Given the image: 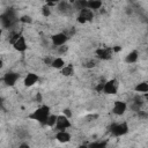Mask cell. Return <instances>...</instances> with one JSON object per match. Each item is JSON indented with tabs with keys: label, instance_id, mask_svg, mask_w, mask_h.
<instances>
[{
	"label": "cell",
	"instance_id": "cell-1",
	"mask_svg": "<svg viewBox=\"0 0 148 148\" xmlns=\"http://www.w3.org/2000/svg\"><path fill=\"white\" fill-rule=\"evenodd\" d=\"M50 114H51L50 106L49 105H40L32 113H30L28 116V118H30L32 120H36L42 125H46V121H47V118H49Z\"/></svg>",
	"mask_w": 148,
	"mask_h": 148
},
{
	"label": "cell",
	"instance_id": "cell-2",
	"mask_svg": "<svg viewBox=\"0 0 148 148\" xmlns=\"http://www.w3.org/2000/svg\"><path fill=\"white\" fill-rule=\"evenodd\" d=\"M110 132L113 136H121L125 135L128 132V125L127 123L123 121V123H118V124H113L110 127Z\"/></svg>",
	"mask_w": 148,
	"mask_h": 148
},
{
	"label": "cell",
	"instance_id": "cell-3",
	"mask_svg": "<svg viewBox=\"0 0 148 148\" xmlns=\"http://www.w3.org/2000/svg\"><path fill=\"white\" fill-rule=\"evenodd\" d=\"M118 88H119V81L117 79H111L104 83L103 92L106 95H114L118 92Z\"/></svg>",
	"mask_w": 148,
	"mask_h": 148
},
{
	"label": "cell",
	"instance_id": "cell-4",
	"mask_svg": "<svg viewBox=\"0 0 148 148\" xmlns=\"http://www.w3.org/2000/svg\"><path fill=\"white\" fill-rule=\"evenodd\" d=\"M71 125L72 124H71L68 117H66L64 113L62 114H58V119H57V123L54 125L57 131H66L68 127H71Z\"/></svg>",
	"mask_w": 148,
	"mask_h": 148
},
{
	"label": "cell",
	"instance_id": "cell-5",
	"mask_svg": "<svg viewBox=\"0 0 148 148\" xmlns=\"http://www.w3.org/2000/svg\"><path fill=\"white\" fill-rule=\"evenodd\" d=\"M67 39H68L67 35H66V34H64V32L54 34V35L51 37L52 44H53L54 46H57V47H59V46H61V45H65V44H66V42H67Z\"/></svg>",
	"mask_w": 148,
	"mask_h": 148
},
{
	"label": "cell",
	"instance_id": "cell-6",
	"mask_svg": "<svg viewBox=\"0 0 148 148\" xmlns=\"http://www.w3.org/2000/svg\"><path fill=\"white\" fill-rule=\"evenodd\" d=\"M112 49H105V47H99L95 51V54L98 59L102 60H110L112 57Z\"/></svg>",
	"mask_w": 148,
	"mask_h": 148
},
{
	"label": "cell",
	"instance_id": "cell-7",
	"mask_svg": "<svg viewBox=\"0 0 148 148\" xmlns=\"http://www.w3.org/2000/svg\"><path fill=\"white\" fill-rule=\"evenodd\" d=\"M127 110V104L123 101H116L113 103V108H112V112L116 116H123Z\"/></svg>",
	"mask_w": 148,
	"mask_h": 148
},
{
	"label": "cell",
	"instance_id": "cell-8",
	"mask_svg": "<svg viewBox=\"0 0 148 148\" xmlns=\"http://www.w3.org/2000/svg\"><path fill=\"white\" fill-rule=\"evenodd\" d=\"M3 82L7 84V86H14L16 83V81L18 80V74L16 72H13V71H9L7 72L5 75H3Z\"/></svg>",
	"mask_w": 148,
	"mask_h": 148
},
{
	"label": "cell",
	"instance_id": "cell-9",
	"mask_svg": "<svg viewBox=\"0 0 148 148\" xmlns=\"http://www.w3.org/2000/svg\"><path fill=\"white\" fill-rule=\"evenodd\" d=\"M13 47H14L16 51H18V52L25 51V50H27V42H25V38H24L22 35H20V37L13 43Z\"/></svg>",
	"mask_w": 148,
	"mask_h": 148
},
{
	"label": "cell",
	"instance_id": "cell-10",
	"mask_svg": "<svg viewBox=\"0 0 148 148\" xmlns=\"http://www.w3.org/2000/svg\"><path fill=\"white\" fill-rule=\"evenodd\" d=\"M39 81V77L37 74L35 73H28L24 77V86L25 87H32L34 84H36Z\"/></svg>",
	"mask_w": 148,
	"mask_h": 148
},
{
	"label": "cell",
	"instance_id": "cell-11",
	"mask_svg": "<svg viewBox=\"0 0 148 148\" xmlns=\"http://www.w3.org/2000/svg\"><path fill=\"white\" fill-rule=\"evenodd\" d=\"M56 139H57L59 142H61V143H67V142L71 141L72 135H71L67 131H57Z\"/></svg>",
	"mask_w": 148,
	"mask_h": 148
},
{
	"label": "cell",
	"instance_id": "cell-12",
	"mask_svg": "<svg viewBox=\"0 0 148 148\" xmlns=\"http://www.w3.org/2000/svg\"><path fill=\"white\" fill-rule=\"evenodd\" d=\"M138 58H139V52L136 50H133V51H131L125 57V62H127V64H134V62H136Z\"/></svg>",
	"mask_w": 148,
	"mask_h": 148
},
{
	"label": "cell",
	"instance_id": "cell-13",
	"mask_svg": "<svg viewBox=\"0 0 148 148\" xmlns=\"http://www.w3.org/2000/svg\"><path fill=\"white\" fill-rule=\"evenodd\" d=\"M66 64H65V60L61 58V57H57V58H53L52 60V64H51V67L56 68V69H61L62 67H65Z\"/></svg>",
	"mask_w": 148,
	"mask_h": 148
},
{
	"label": "cell",
	"instance_id": "cell-14",
	"mask_svg": "<svg viewBox=\"0 0 148 148\" xmlns=\"http://www.w3.org/2000/svg\"><path fill=\"white\" fill-rule=\"evenodd\" d=\"M80 15H81L82 17H84V18L87 20V22H88V21H91V20L94 18L92 9H89V8H87V7L80 10Z\"/></svg>",
	"mask_w": 148,
	"mask_h": 148
},
{
	"label": "cell",
	"instance_id": "cell-15",
	"mask_svg": "<svg viewBox=\"0 0 148 148\" xmlns=\"http://www.w3.org/2000/svg\"><path fill=\"white\" fill-rule=\"evenodd\" d=\"M102 7V0H87V8L96 10Z\"/></svg>",
	"mask_w": 148,
	"mask_h": 148
},
{
	"label": "cell",
	"instance_id": "cell-16",
	"mask_svg": "<svg viewBox=\"0 0 148 148\" xmlns=\"http://www.w3.org/2000/svg\"><path fill=\"white\" fill-rule=\"evenodd\" d=\"M134 90L136 92H148V81H142L140 83H138L135 87H134Z\"/></svg>",
	"mask_w": 148,
	"mask_h": 148
},
{
	"label": "cell",
	"instance_id": "cell-17",
	"mask_svg": "<svg viewBox=\"0 0 148 148\" xmlns=\"http://www.w3.org/2000/svg\"><path fill=\"white\" fill-rule=\"evenodd\" d=\"M61 74H62L64 76H71V75H73V74H74V68H73V66H72V65H66L65 67H62V68H61Z\"/></svg>",
	"mask_w": 148,
	"mask_h": 148
},
{
	"label": "cell",
	"instance_id": "cell-18",
	"mask_svg": "<svg viewBox=\"0 0 148 148\" xmlns=\"http://www.w3.org/2000/svg\"><path fill=\"white\" fill-rule=\"evenodd\" d=\"M57 119H58V116L57 114H50L49 118H47V121H46V126L49 127H54L56 123H57Z\"/></svg>",
	"mask_w": 148,
	"mask_h": 148
},
{
	"label": "cell",
	"instance_id": "cell-19",
	"mask_svg": "<svg viewBox=\"0 0 148 148\" xmlns=\"http://www.w3.org/2000/svg\"><path fill=\"white\" fill-rule=\"evenodd\" d=\"M58 9H59L61 13H67L68 9H71V6H69L68 2H62V1H60L59 5H58Z\"/></svg>",
	"mask_w": 148,
	"mask_h": 148
},
{
	"label": "cell",
	"instance_id": "cell-20",
	"mask_svg": "<svg viewBox=\"0 0 148 148\" xmlns=\"http://www.w3.org/2000/svg\"><path fill=\"white\" fill-rule=\"evenodd\" d=\"M74 6L79 10H81V9L87 7V0H74Z\"/></svg>",
	"mask_w": 148,
	"mask_h": 148
},
{
	"label": "cell",
	"instance_id": "cell-21",
	"mask_svg": "<svg viewBox=\"0 0 148 148\" xmlns=\"http://www.w3.org/2000/svg\"><path fill=\"white\" fill-rule=\"evenodd\" d=\"M42 14H43V16H45V17L50 16L51 9H50V6H49V5H45V6L42 7Z\"/></svg>",
	"mask_w": 148,
	"mask_h": 148
},
{
	"label": "cell",
	"instance_id": "cell-22",
	"mask_svg": "<svg viewBox=\"0 0 148 148\" xmlns=\"http://www.w3.org/2000/svg\"><path fill=\"white\" fill-rule=\"evenodd\" d=\"M20 22H22V23H32V17L30 16V15H23V16H21L20 17Z\"/></svg>",
	"mask_w": 148,
	"mask_h": 148
},
{
	"label": "cell",
	"instance_id": "cell-23",
	"mask_svg": "<svg viewBox=\"0 0 148 148\" xmlns=\"http://www.w3.org/2000/svg\"><path fill=\"white\" fill-rule=\"evenodd\" d=\"M133 103L136 104V105H139V106H141V105L143 104V99H142V97H140L139 95H136V96L133 98Z\"/></svg>",
	"mask_w": 148,
	"mask_h": 148
},
{
	"label": "cell",
	"instance_id": "cell-24",
	"mask_svg": "<svg viewBox=\"0 0 148 148\" xmlns=\"http://www.w3.org/2000/svg\"><path fill=\"white\" fill-rule=\"evenodd\" d=\"M83 66H84V67H87V68H92V67H95V66H96V62H95L94 60H88L87 62H84V64H83Z\"/></svg>",
	"mask_w": 148,
	"mask_h": 148
},
{
	"label": "cell",
	"instance_id": "cell-25",
	"mask_svg": "<svg viewBox=\"0 0 148 148\" xmlns=\"http://www.w3.org/2000/svg\"><path fill=\"white\" fill-rule=\"evenodd\" d=\"M104 83H105V82H99V83H97V86H96V88H95L97 92H102V91H103Z\"/></svg>",
	"mask_w": 148,
	"mask_h": 148
},
{
	"label": "cell",
	"instance_id": "cell-26",
	"mask_svg": "<svg viewBox=\"0 0 148 148\" xmlns=\"http://www.w3.org/2000/svg\"><path fill=\"white\" fill-rule=\"evenodd\" d=\"M62 113H64L66 117H68V118H71V117H72V111H71V109H68V108L64 109V110H62Z\"/></svg>",
	"mask_w": 148,
	"mask_h": 148
},
{
	"label": "cell",
	"instance_id": "cell-27",
	"mask_svg": "<svg viewBox=\"0 0 148 148\" xmlns=\"http://www.w3.org/2000/svg\"><path fill=\"white\" fill-rule=\"evenodd\" d=\"M45 2H46V5H49V6H52V5L59 3V2H60V0H45Z\"/></svg>",
	"mask_w": 148,
	"mask_h": 148
},
{
	"label": "cell",
	"instance_id": "cell-28",
	"mask_svg": "<svg viewBox=\"0 0 148 148\" xmlns=\"http://www.w3.org/2000/svg\"><path fill=\"white\" fill-rule=\"evenodd\" d=\"M90 146H91V147H95V146H99V147H105V146H106V142H101V141H99V142H95V143H91Z\"/></svg>",
	"mask_w": 148,
	"mask_h": 148
},
{
	"label": "cell",
	"instance_id": "cell-29",
	"mask_svg": "<svg viewBox=\"0 0 148 148\" xmlns=\"http://www.w3.org/2000/svg\"><path fill=\"white\" fill-rule=\"evenodd\" d=\"M77 22H79V23H81V24H83V23H86V22H87V20H86L84 17H82L81 15H79V16H77Z\"/></svg>",
	"mask_w": 148,
	"mask_h": 148
},
{
	"label": "cell",
	"instance_id": "cell-30",
	"mask_svg": "<svg viewBox=\"0 0 148 148\" xmlns=\"http://www.w3.org/2000/svg\"><path fill=\"white\" fill-rule=\"evenodd\" d=\"M112 51L113 52H120L121 51V46H113L112 47Z\"/></svg>",
	"mask_w": 148,
	"mask_h": 148
},
{
	"label": "cell",
	"instance_id": "cell-31",
	"mask_svg": "<svg viewBox=\"0 0 148 148\" xmlns=\"http://www.w3.org/2000/svg\"><path fill=\"white\" fill-rule=\"evenodd\" d=\"M59 47H61V49H60V53H64V52H66V51H67V46L61 45V46H59Z\"/></svg>",
	"mask_w": 148,
	"mask_h": 148
},
{
	"label": "cell",
	"instance_id": "cell-32",
	"mask_svg": "<svg viewBox=\"0 0 148 148\" xmlns=\"http://www.w3.org/2000/svg\"><path fill=\"white\" fill-rule=\"evenodd\" d=\"M36 101H37V102H42V95H40L39 92L36 95Z\"/></svg>",
	"mask_w": 148,
	"mask_h": 148
},
{
	"label": "cell",
	"instance_id": "cell-33",
	"mask_svg": "<svg viewBox=\"0 0 148 148\" xmlns=\"http://www.w3.org/2000/svg\"><path fill=\"white\" fill-rule=\"evenodd\" d=\"M22 147H29V145L28 143H22V145H20V148H22Z\"/></svg>",
	"mask_w": 148,
	"mask_h": 148
},
{
	"label": "cell",
	"instance_id": "cell-34",
	"mask_svg": "<svg viewBox=\"0 0 148 148\" xmlns=\"http://www.w3.org/2000/svg\"><path fill=\"white\" fill-rule=\"evenodd\" d=\"M143 96H145V98L148 101V92H145V94H143Z\"/></svg>",
	"mask_w": 148,
	"mask_h": 148
}]
</instances>
